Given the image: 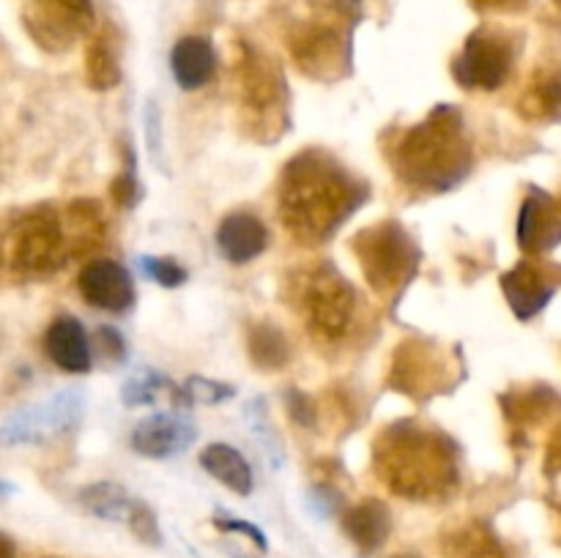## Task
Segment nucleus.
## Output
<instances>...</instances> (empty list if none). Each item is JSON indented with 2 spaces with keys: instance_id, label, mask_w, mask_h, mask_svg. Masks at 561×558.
Masks as SVG:
<instances>
[{
  "instance_id": "obj_1",
  "label": "nucleus",
  "mask_w": 561,
  "mask_h": 558,
  "mask_svg": "<svg viewBox=\"0 0 561 558\" xmlns=\"http://www.w3.org/2000/svg\"><path fill=\"white\" fill-rule=\"evenodd\" d=\"M370 197V189L332 153L307 148L283 167L277 208L285 230L307 244L332 239Z\"/></svg>"
},
{
  "instance_id": "obj_2",
  "label": "nucleus",
  "mask_w": 561,
  "mask_h": 558,
  "mask_svg": "<svg viewBox=\"0 0 561 558\" xmlns=\"http://www.w3.org/2000/svg\"><path fill=\"white\" fill-rule=\"evenodd\" d=\"M378 479L405 501H444L458 490V446L442 430L400 419L373 443Z\"/></svg>"
},
{
  "instance_id": "obj_3",
  "label": "nucleus",
  "mask_w": 561,
  "mask_h": 558,
  "mask_svg": "<svg viewBox=\"0 0 561 558\" xmlns=\"http://www.w3.org/2000/svg\"><path fill=\"white\" fill-rule=\"evenodd\" d=\"M394 173L409 189L444 195L463 184L474 153L466 140L463 115L453 104H438L425 120L409 126L389 151Z\"/></svg>"
},
{
  "instance_id": "obj_4",
  "label": "nucleus",
  "mask_w": 561,
  "mask_h": 558,
  "mask_svg": "<svg viewBox=\"0 0 561 558\" xmlns=\"http://www.w3.org/2000/svg\"><path fill=\"white\" fill-rule=\"evenodd\" d=\"M236 85H239L241 118L250 135L261 142H274L283 137L288 124V93H285L283 71L272 58L250 44H239V58L233 63Z\"/></svg>"
},
{
  "instance_id": "obj_5",
  "label": "nucleus",
  "mask_w": 561,
  "mask_h": 558,
  "mask_svg": "<svg viewBox=\"0 0 561 558\" xmlns=\"http://www.w3.org/2000/svg\"><path fill=\"white\" fill-rule=\"evenodd\" d=\"M5 263L22 279H49L69 257L64 217L53 206L20 213L5 235Z\"/></svg>"
},
{
  "instance_id": "obj_6",
  "label": "nucleus",
  "mask_w": 561,
  "mask_h": 558,
  "mask_svg": "<svg viewBox=\"0 0 561 558\" xmlns=\"http://www.w3.org/2000/svg\"><path fill=\"white\" fill-rule=\"evenodd\" d=\"M362 274L378 295H392L414 277L420 252L398 219H383L359 230L351 241Z\"/></svg>"
},
{
  "instance_id": "obj_7",
  "label": "nucleus",
  "mask_w": 561,
  "mask_h": 558,
  "mask_svg": "<svg viewBox=\"0 0 561 558\" xmlns=\"http://www.w3.org/2000/svg\"><path fill=\"white\" fill-rule=\"evenodd\" d=\"M301 310L318 339L337 342L351 332L356 315V290L332 263L307 274L301 284Z\"/></svg>"
},
{
  "instance_id": "obj_8",
  "label": "nucleus",
  "mask_w": 561,
  "mask_h": 558,
  "mask_svg": "<svg viewBox=\"0 0 561 558\" xmlns=\"http://www.w3.org/2000/svg\"><path fill=\"white\" fill-rule=\"evenodd\" d=\"M362 0H343L337 20H310L299 25L290 36V55L307 77L316 80H337L345 71L348 58V38L343 22L359 16Z\"/></svg>"
},
{
  "instance_id": "obj_9",
  "label": "nucleus",
  "mask_w": 561,
  "mask_h": 558,
  "mask_svg": "<svg viewBox=\"0 0 561 558\" xmlns=\"http://www.w3.org/2000/svg\"><path fill=\"white\" fill-rule=\"evenodd\" d=\"M82 403H85L82 394L69 386L64 392H55L44 403L27 405L0 425V443L3 446H33V443H47L49 438L66 435L80 425Z\"/></svg>"
},
{
  "instance_id": "obj_10",
  "label": "nucleus",
  "mask_w": 561,
  "mask_h": 558,
  "mask_svg": "<svg viewBox=\"0 0 561 558\" xmlns=\"http://www.w3.org/2000/svg\"><path fill=\"white\" fill-rule=\"evenodd\" d=\"M513 60V42L493 27H480L466 38L453 63V74L466 91H496L507 82Z\"/></svg>"
},
{
  "instance_id": "obj_11",
  "label": "nucleus",
  "mask_w": 561,
  "mask_h": 558,
  "mask_svg": "<svg viewBox=\"0 0 561 558\" xmlns=\"http://www.w3.org/2000/svg\"><path fill=\"white\" fill-rule=\"evenodd\" d=\"M447 367L449 361L436 345L409 339L394 350L392 364H389V386L409 397L427 399L436 392H444L449 383Z\"/></svg>"
},
{
  "instance_id": "obj_12",
  "label": "nucleus",
  "mask_w": 561,
  "mask_h": 558,
  "mask_svg": "<svg viewBox=\"0 0 561 558\" xmlns=\"http://www.w3.org/2000/svg\"><path fill=\"white\" fill-rule=\"evenodd\" d=\"M27 25L42 47L60 53L80 33L91 31L93 3L91 0H38L33 16H27Z\"/></svg>"
},
{
  "instance_id": "obj_13",
  "label": "nucleus",
  "mask_w": 561,
  "mask_h": 558,
  "mask_svg": "<svg viewBox=\"0 0 561 558\" xmlns=\"http://www.w3.org/2000/svg\"><path fill=\"white\" fill-rule=\"evenodd\" d=\"M77 290L85 299V304L113 312V315L129 312L137 299L131 274L110 257H96V260L85 263L82 271L77 274Z\"/></svg>"
},
{
  "instance_id": "obj_14",
  "label": "nucleus",
  "mask_w": 561,
  "mask_h": 558,
  "mask_svg": "<svg viewBox=\"0 0 561 558\" xmlns=\"http://www.w3.org/2000/svg\"><path fill=\"white\" fill-rule=\"evenodd\" d=\"M195 425L179 414H153L131 432V449L142 457L168 460L195 443Z\"/></svg>"
},
{
  "instance_id": "obj_15",
  "label": "nucleus",
  "mask_w": 561,
  "mask_h": 558,
  "mask_svg": "<svg viewBox=\"0 0 561 558\" xmlns=\"http://www.w3.org/2000/svg\"><path fill=\"white\" fill-rule=\"evenodd\" d=\"M561 241V213L546 191L531 189L518 213V244L526 255L551 252Z\"/></svg>"
},
{
  "instance_id": "obj_16",
  "label": "nucleus",
  "mask_w": 561,
  "mask_h": 558,
  "mask_svg": "<svg viewBox=\"0 0 561 558\" xmlns=\"http://www.w3.org/2000/svg\"><path fill=\"white\" fill-rule=\"evenodd\" d=\"M44 353L49 356V361L58 370L71 372V375L88 372L93 364L91 342H88L85 328L71 315H58L49 323L47 334H44Z\"/></svg>"
},
{
  "instance_id": "obj_17",
  "label": "nucleus",
  "mask_w": 561,
  "mask_h": 558,
  "mask_svg": "<svg viewBox=\"0 0 561 558\" xmlns=\"http://www.w3.org/2000/svg\"><path fill=\"white\" fill-rule=\"evenodd\" d=\"M217 246L222 252V257L236 266H244L252 263L255 257H261L268 246V230L255 213L236 211L219 222L217 228Z\"/></svg>"
},
{
  "instance_id": "obj_18",
  "label": "nucleus",
  "mask_w": 561,
  "mask_h": 558,
  "mask_svg": "<svg viewBox=\"0 0 561 558\" xmlns=\"http://www.w3.org/2000/svg\"><path fill=\"white\" fill-rule=\"evenodd\" d=\"M502 290L520 321L535 317L557 293V282L535 263L524 260L502 277Z\"/></svg>"
},
{
  "instance_id": "obj_19",
  "label": "nucleus",
  "mask_w": 561,
  "mask_h": 558,
  "mask_svg": "<svg viewBox=\"0 0 561 558\" xmlns=\"http://www.w3.org/2000/svg\"><path fill=\"white\" fill-rule=\"evenodd\" d=\"M170 71L184 91H201L217 71V53L206 36H184L170 53Z\"/></svg>"
},
{
  "instance_id": "obj_20",
  "label": "nucleus",
  "mask_w": 561,
  "mask_h": 558,
  "mask_svg": "<svg viewBox=\"0 0 561 558\" xmlns=\"http://www.w3.org/2000/svg\"><path fill=\"white\" fill-rule=\"evenodd\" d=\"M343 531L359 550L373 553L392 534V512L381 498H365L343 512Z\"/></svg>"
},
{
  "instance_id": "obj_21",
  "label": "nucleus",
  "mask_w": 561,
  "mask_h": 558,
  "mask_svg": "<svg viewBox=\"0 0 561 558\" xmlns=\"http://www.w3.org/2000/svg\"><path fill=\"white\" fill-rule=\"evenodd\" d=\"M201 465L208 476H214L219 485L239 492V496H250L252 487H255L250 463H247L239 449L228 446V443H211V446L203 449Z\"/></svg>"
},
{
  "instance_id": "obj_22",
  "label": "nucleus",
  "mask_w": 561,
  "mask_h": 558,
  "mask_svg": "<svg viewBox=\"0 0 561 558\" xmlns=\"http://www.w3.org/2000/svg\"><path fill=\"white\" fill-rule=\"evenodd\" d=\"M66 241H69V257H80L102 244L107 224L96 200H75L66 208L64 217Z\"/></svg>"
},
{
  "instance_id": "obj_23",
  "label": "nucleus",
  "mask_w": 561,
  "mask_h": 558,
  "mask_svg": "<svg viewBox=\"0 0 561 558\" xmlns=\"http://www.w3.org/2000/svg\"><path fill=\"white\" fill-rule=\"evenodd\" d=\"M80 503L93 518L110 520V523H129V514L135 509L137 498L115 481H96L80 490Z\"/></svg>"
},
{
  "instance_id": "obj_24",
  "label": "nucleus",
  "mask_w": 561,
  "mask_h": 558,
  "mask_svg": "<svg viewBox=\"0 0 561 558\" xmlns=\"http://www.w3.org/2000/svg\"><path fill=\"white\" fill-rule=\"evenodd\" d=\"M118 44L110 33H99L85 49V80L93 91H113L121 82Z\"/></svg>"
},
{
  "instance_id": "obj_25",
  "label": "nucleus",
  "mask_w": 561,
  "mask_h": 558,
  "mask_svg": "<svg viewBox=\"0 0 561 558\" xmlns=\"http://www.w3.org/2000/svg\"><path fill=\"white\" fill-rule=\"evenodd\" d=\"M159 394H170V399H173L179 408H190L181 386H175V383L168 381L162 372L148 370V367L126 377L124 386H121V403L129 405V408H142V405H157Z\"/></svg>"
},
{
  "instance_id": "obj_26",
  "label": "nucleus",
  "mask_w": 561,
  "mask_h": 558,
  "mask_svg": "<svg viewBox=\"0 0 561 558\" xmlns=\"http://www.w3.org/2000/svg\"><path fill=\"white\" fill-rule=\"evenodd\" d=\"M247 350H250L252 364L263 372L283 370L290 359L288 339H285V334L268 321L255 323V326L250 328V334H247Z\"/></svg>"
},
{
  "instance_id": "obj_27",
  "label": "nucleus",
  "mask_w": 561,
  "mask_h": 558,
  "mask_svg": "<svg viewBox=\"0 0 561 558\" xmlns=\"http://www.w3.org/2000/svg\"><path fill=\"white\" fill-rule=\"evenodd\" d=\"M244 416H247V425H250L252 435H255L257 443L266 449V454H268V460H272L274 468H279V465H283V443H279L277 430H274V425H272L266 399L252 397L250 403H247Z\"/></svg>"
},
{
  "instance_id": "obj_28",
  "label": "nucleus",
  "mask_w": 561,
  "mask_h": 558,
  "mask_svg": "<svg viewBox=\"0 0 561 558\" xmlns=\"http://www.w3.org/2000/svg\"><path fill=\"white\" fill-rule=\"evenodd\" d=\"M455 553L460 558H504L502 545L485 525H471L455 536Z\"/></svg>"
},
{
  "instance_id": "obj_29",
  "label": "nucleus",
  "mask_w": 561,
  "mask_h": 558,
  "mask_svg": "<svg viewBox=\"0 0 561 558\" xmlns=\"http://www.w3.org/2000/svg\"><path fill=\"white\" fill-rule=\"evenodd\" d=\"M181 392H184V399L186 405H217V403H225V399L236 397V388L230 386V383H222V381H211V377H190V381L181 386Z\"/></svg>"
},
{
  "instance_id": "obj_30",
  "label": "nucleus",
  "mask_w": 561,
  "mask_h": 558,
  "mask_svg": "<svg viewBox=\"0 0 561 558\" xmlns=\"http://www.w3.org/2000/svg\"><path fill=\"white\" fill-rule=\"evenodd\" d=\"M140 268L148 279L159 284V288H181V284L190 279V271H186L181 263H175L173 257H159V255H142Z\"/></svg>"
},
{
  "instance_id": "obj_31",
  "label": "nucleus",
  "mask_w": 561,
  "mask_h": 558,
  "mask_svg": "<svg viewBox=\"0 0 561 558\" xmlns=\"http://www.w3.org/2000/svg\"><path fill=\"white\" fill-rule=\"evenodd\" d=\"M110 197H113L115 206L126 208V211L140 202L142 186H140V181H137V173H135V151H129V164H126V167L115 175L113 184H110Z\"/></svg>"
},
{
  "instance_id": "obj_32",
  "label": "nucleus",
  "mask_w": 561,
  "mask_h": 558,
  "mask_svg": "<svg viewBox=\"0 0 561 558\" xmlns=\"http://www.w3.org/2000/svg\"><path fill=\"white\" fill-rule=\"evenodd\" d=\"M126 525H129L131 534H135L140 542H146V545H151V547L162 545V531H159V520H157V514H153V509L148 507V503L137 501L135 509H131V514H129V523H126Z\"/></svg>"
},
{
  "instance_id": "obj_33",
  "label": "nucleus",
  "mask_w": 561,
  "mask_h": 558,
  "mask_svg": "<svg viewBox=\"0 0 561 558\" xmlns=\"http://www.w3.org/2000/svg\"><path fill=\"white\" fill-rule=\"evenodd\" d=\"M285 405H288L290 419L305 430H316L318 427V405L310 394H301L299 388H288L285 394Z\"/></svg>"
},
{
  "instance_id": "obj_34",
  "label": "nucleus",
  "mask_w": 561,
  "mask_h": 558,
  "mask_svg": "<svg viewBox=\"0 0 561 558\" xmlns=\"http://www.w3.org/2000/svg\"><path fill=\"white\" fill-rule=\"evenodd\" d=\"M146 142H148V151H151L153 162L159 167H164V140H162V113H159L157 102L148 98L146 102Z\"/></svg>"
},
{
  "instance_id": "obj_35",
  "label": "nucleus",
  "mask_w": 561,
  "mask_h": 558,
  "mask_svg": "<svg viewBox=\"0 0 561 558\" xmlns=\"http://www.w3.org/2000/svg\"><path fill=\"white\" fill-rule=\"evenodd\" d=\"M524 104L526 107H535V115L553 113V109L561 107V77H551V80L540 82Z\"/></svg>"
},
{
  "instance_id": "obj_36",
  "label": "nucleus",
  "mask_w": 561,
  "mask_h": 558,
  "mask_svg": "<svg viewBox=\"0 0 561 558\" xmlns=\"http://www.w3.org/2000/svg\"><path fill=\"white\" fill-rule=\"evenodd\" d=\"M93 345L107 364H121L126 359V342L113 326H99L93 334Z\"/></svg>"
},
{
  "instance_id": "obj_37",
  "label": "nucleus",
  "mask_w": 561,
  "mask_h": 558,
  "mask_svg": "<svg viewBox=\"0 0 561 558\" xmlns=\"http://www.w3.org/2000/svg\"><path fill=\"white\" fill-rule=\"evenodd\" d=\"M214 525H217L219 531H225V534L247 536V539H252V545H257V547H261V550H268L266 534H263V531L257 528V525H252L250 520L230 518V514H217V518H214Z\"/></svg>"
},
{
  "instance_id": "obj_38",
  "label": "nucleus",
  "mask_w": 561,
  "mask_h": 558,
  "mask_svg": "<svg viewBox=\"0 0 561 558\" xmlns=\"http://www.w3.org/2000/svg\"><path fill=\"white\" fill-rule=\"evenodd\" d=\"M471 3L480 11H518L524 9L529 0H471Z\"/></svg>"
},
{
  "instance_id": "obj_39",
  "label": "nucleus",
  "mask_w": 561,
  "mask_h": 558,
  "mask_svg": "<svg viewBox=\"0 0 561 558\" xmlns=\"http://www.w3.org/2000/svg\"><path fill=\"white\" fill-rule=\"evenodd\" d=\"M548 470H561V435L548 449Z\"/></svg>"
},
{
  "instance_id": "obj_40",
  "label": "nucleus",
  "mask_w": 561,
  "mask_h": 558,
  "mask_svg": "<svg viewBox=\"0 0 561 558\" xmlns=\"http://www.w3.org/2000/svg\"><path fill=\"white\" fill-rule=\"evenodd\" d=\"M0 558H16V545L3 531H0Z\"/></svg>"
},
{
  "instance_id": "obj_41",
  "label": "nucleus",
  "mask_w": 561,
  "mask_h": 558,
  "mask_svg": "<svg viewBox=\"0 0 561 558\" xmlns=\"http://www.w3.org/2000/svg\"><path fill=\"white\" fill-rule=\"evenodd\" d=\"M11 492H14V485H11V481H5V479H0V501H3V498H9Z\"/></svg>"
},
{
  "instance_id": "obj_42",
  "label": "nucleus",
  "mask_w": 561,
  "mask_h": 558,
  "mask_svg": "<svg viewBox=\"0 0 561 558\" xmlns=\"http://www.w3.org/2000/svg\"><path fill=\"white\" fill-rule=\"evenodd\" d=\"M392 558H422V556H416V553H400V556H392Z\"/></svg>"
},
{
  "instance_id": "obj_43",
  "label": "nucleus",
  "mask_w": 561,
  "mask_h": 558,
  "mask_svg": "<svg viewBox=\"0 0 561 558\" xmlns=\"http://www.w3.org/2000/svg\"><path fill=\"white\" fill-rule=\"evenodd\" d=\"M230 553V558H247L244 553H239V550H228Z\"/></svg>"
},
{
  "instance_id": "obj_44",
  "label": "nucleus",
  "mask_w": 561,
  "mask_h": 558,
  "mask_svg": "<svg viewBox=\"0 0 561 558\" xmlns=\"http://www.w3.org/2000/svg\"><path fill=\"white\" fill-rule=\"evenodd\" d=\"M557 3H559V5H561V0H557Z\"/></svg>"
}]
</instances>
